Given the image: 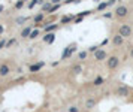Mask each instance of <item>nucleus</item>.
<instances>
[{
    "label": "nucleus",
    "mask_w": 133,
    "mask_h": 112,
    "mask_svg": "<svg viewBox=\"0 0 133 112\" xmlns=\"http://www.w3.org/2000/svg\"><path fill=\"white\" fill-rule=\"evenodd\" d=\"M118 33L121 34L123 37H130L132 36V27L129 24H123L120 27V30H118Z\"/></svg>",
    "instance_id": "1"
},
{
    "label": "nucleus",
    "mask_w": 133,
    "mask_h": 112,
    "mask_svg": "<svg viewBox=\"0 0 133 112\" xmlns=\"http://www.w3.org/2000/svg\"><path fill=\"white\" fill-rule=\"evenodd\" d=\"M106 64H108V69H117L118 67V64H120V60H118V57H115V55H112V57H109L108 60H106Z\"/></svg>",
    "instance_id": "2"
},
{
    "label": "nucleus",
    "mask_w": 133,
    "mask_h": 112,
    "mask_svg": "<svg viewBox=\"0 0 133 112\" xmlns=\"http://www.w3.org/2000/svg\"><path fill=\"white\" fill-rule=\"evenodd\" d=\"M76 49V45L75 44H72V45H69V46H66L64 48V51H63V55H61V60H66V58H69L70 55H72V52Z\"/></svg>",
    "instance_id": "3"
},
{
    "label": "nucleus",
    "mask_w": 133,
    "mask_h": 112,
    "mask_svg": "<svg viewBox=\"0 0 133 112\" xmlns=\"http://www.w3.org/2000/svg\"><path fill=\"white\" fill-rule=\"evenodd\" d=\"M129 14V9H127V6H118L117 9H115V15L118 16V18H124Z\"/></svg>",
    "instance_id": "4"
},
{
    "label": "nucleus",
    "mask_w": 133,
    "mask_h": 112,
    "mask_svg": "<svg viewBox=\"0 0 133 112\" xmlns=\"http://www.w3.org/2000/svg\"><path fill=\"white\" fill-rule=\"evenodd\" d=\"M129 87H126V85H120V87L117 88V96H121V97H127L129 96Z\"/></svg>",
    "instance_id": "5"
},
{
    "label": "nucleus",
    "mask_w": 133,
    "mask_h": 112,
    "mask_svg": "<svg viewBox=\"0 0 133 112\" xmlns=\"http://www.w3.org/2000/svg\"><path fill=\"white\" fill-rule=\"evenodd\" d=\"M94 58L97 60V61H102V60H106V51L105 49H97L94 52Z\"/></svg>",
    "instance_id": "6"
},
{
    "label": "nucleus",
    "mask_w": 133,
    "mask_h": 112,
    "mask_svg": "<svg viewBox=\"0 0 133 112\" xmlns=\"http://www.w3.org/2000/svg\"><path fill=\"white\" fill-rule=\"evenodd\" d=\"M54 40H55V34L54 33H47L45 36H43V42H47V44H52Z\"/></svg>",
    "instance_id": "7"
},
{
    "label": "nucleus",
    "mask_w": 133,
    "mask_h": 112,
    "mask_svg": "<svg viewBox=\"0 0 133 112\" xmlns=\"http://www.w3.org/2000/svg\"><path fill=\"white\" fill-rule=\"evenodd\" d=\"M9 72H11V67L8 64H2L0 66V76H6Z\"/></svg>",
    "instance_id": "8"
},
{
    "label": "nucleus",
    "mask_w": 133,
    "mask_h": 112,
    "mask_svg": "<svg viewBox=\"0 0 133 112\" xmlns=\"http://www.w3.org/2000/svg\"><path fill=\"white\" fill-rule=\"evenodd\" d=\"M123 40H124V37L121 36V34H120V33L117 34V36H114V39H112V42H114V45H117V46L123 44Z\"/></svg>",
    "instance_id": "9"
},
{
    "label": "nucleus",
    "mask_w": 133,
    "mask_h": 112,
    "mask_svg": "<svg viewBox=\"0 0 133 112\" xmlns=\"http://www.w3.org/2000/svg\"><path fill=\"white\" fill-rule=\"evenodd\" d=\"M45 66V63H38V64H33V66H30V72H38V70H40V69Z\"/></svg>",
    "instance_id": "10"
},
{
    "label": "nucleus",
    "mask_w": 133,
    "mask_h": 112,
    "mask_svg": "<svg viewBox=\"0 0 133 112\" xmlns=\"http://www.w3.org/2000/svg\"><path fill=\"white\" fill-rule=\"evenodd\" d=\"M57 27H58L57 24H49V25H45V33H51V31H54Z\"/></svg>",
    "instance_id": "11"
},
{
    "label": "nucleus",
    "mask_w": 133,
    "mask_h": 112,
    "mask_svg": "<svg viewBox=\"0 0 133 112\" xmlns=\"http://www.w3.org/2000/svg\"><path fill=\"white\" fill-rule=\"evenodd\" d=\"M72 72H73L75 75H79V73L82 72V66H81V64H75V66L72 67Z\"/></svg>",
    "instance_id": "12"
},
{
    "label": "nucleus",
    "mask_w": 133,
    "mask_h": 112,
    "mask_svg": "<svg viewBox=\"0 0 133 112\" xmlns=\"http://www.w3.org/2000/svg\"><path fill=\"white\" fill-rule=\"evenodd\" d=\"M30 33H31V29H30V27H25V29L21 31V36H23V37H30Z\"/></svg>",
    "instance_id": "13"
},
{
    "label": "nucleus",
    "mask_w": 133,
    "mask_h": 112,
    "mask_svg": "<svg viewBox=\"0 0 133 112\" xmlns=\"http://www.w3.org/2000/svg\"><path fill=\"white\" fill-rule=\"evenodd\" d=\"M85 106H87L88 109H91V108H94V106H96V100H94V99H90V100H87V103H85Z\"/></svg>",
    "instance_id": "14"
},
{
    "label": "nucleus",
    "mask_w": 133,
    "mask_h": 112,
    "mask_svg": "<svg viewBox=\"0 0 133 112\" xmlns=\"http://www.w3.org/2000/svg\"><path fill=\"white\" fill-rule=\"evenodd\" d=\"M51 9H52V6H51V3H43V6H42V11H43V12L47 11V12L49 14V12H51Z\"/></svg>",
    "instance_id": "15"
},
{
    "label": "nucleus",
    "mask_w": 133,
    "mask_h": 112,
    "mask_svg": "<svg viewBox=\"0 0 133 112\" xmlns=\"http://www.w3.org/2000/svg\"><path fill=\"white\" fill-rule=\"evenodd\" d=\"M94 85H96V87H99V85H102L103 84V78H102V76H97V78L94 79V82H93Z\"/></svg>",
    "instance_id": "16"
},
{
    "label": "nucleus",
    "mask_w": 133,
    "mask_h": 112,
    "mask_svg": "<svg viewBox=\"0 0 133 112\" xmlns=\"http://www.w3.org/2000/svg\"><path fill=\"white\" fill-rule=\"evenodd\" d=\"M109 5H108V2H103V3H100L99 6H97V11H103V9H106Z\"/></svg>",
    "instance_id": "17"
},
{
    "label": "nucleus",
    "mask_w": 133,
    "mask_h": 112,
    "mask_svg": "<svg viewBox=\"0 0 133 112\" xmlns=\"http://www.w3.org/2000/svg\"><path fill=\"white\" fill-rule=\"evenodd\" d=\"M42 2H43V0H31V2L29 3V7H30V9H33V7H34V5L42 3Z\"/></svg>",
    "instance_id": "18"
},
{
    "label": "nucleus",
    "mask_w": 133,
    "mask_h": 112,
    "mask_svg": "<svg viewBox=\"0 0 133 112\" xmlns=\"http://www.w3.org/2000/svg\"><path fill=\"white\" fill-rule=\"evenodd\" d=\"M42 20H43V14H38V15L33 18V21H34V22H40Z\"/></svg>",
    "instance_id": "19"
},
{
    "label": "nucleus",
    "mask_w": 133,
    "mask_h": 112,
    "mask_svg": "<svg viewBox=\"0 0 133 112\" xmlns=\"http://www.w3.org/2000/svg\"><path fill=\"white\" fill-rule=\"evenodd\" d=\"M70 20H72V16H63L60 21V24H66V22H70Z\"/></svg>",
    "instance_id": "20"
},
{
    "label": "nucleus",
    "mask_w": 133,
    "mask_h": 112,
    "mask_svg": "<svg viewBox=\"0 0 133 112\" xmlns=\"http://www.w3.org/2000/svg\"><path fill=\"white\" fill-rule=\"evenodd\" d=\"M39 36V30L36 29V30H31V33H30V37L31 39H34V37H38Z\"/></svg>",
    "instance_id": "21"
},
{
    "label": "nucleus",
    "mask_w": 133,
    "mask_h": 112,
    "mask_svg": "<svg viewBox=\"0 0 133 112\" xmlns=\"http://www.w3.org/2000/svg\"><path fill=\"white\" fill-rule=\"evenodd\" d=\"M91 12H93V11H84L82 14H79L78 16H79V18H84V16H87V15H90Z\"/></svg>",
    "instance_id": "22"
},
{
    "label": "nucleus",
    "mask_w": 133,
    "mask_h": 112,
    "mask_svg": "<svg viewBox=\"0 0 133 112\" xmlns=\"http://www.w3.org/2000/svg\"><path fill=\"white\" fill-rule=\"evenodd\" d=\"M99 48H100V46H97V45H91L90 48H88V51H90V52H96Z\"/></svg>",
    "instance_id": "23"
},
{
    "label": "nucleus",
    "mask_w": 133,
    "mask_h": 112,
    "mask_svg": "<svg viewBox=\"0 0 133 112\" xmlns=\"http://www.w3.org/2000/svg\"><path fill=\"white\" fill-rule=\"evenodd\" d=\"M23 5H24V0H18V2L15 3V7H16V9H20V7H23Z\"/></svg>",
    "instance_id": "24"
},
{
    "label": "nucleus",
    "mask_w": 133,
    "mask_h": 112,
    "mask_svg": "<svg viewBox=\"0 0 133 112\" xmlns=\"http://www.w3.org/2000/svg\"><path fill=\"white\" fill-rule=\"evenodd\" d=\"M78 57H79V60H84L87 57V52H85V51H81V52L78 54Z\"/></svg>",
    "instance_id": "25"
},
{
    "label": "nucleus",
    "mask_w": 133,
    "mask_h": 112,
    "mask_svg": "<svg viewBox=\"0 0 133 112\" xmlns=\"http://www.w3.org/2000/svg\"><path fill=\"white\" fill-rule=\"evenodd\" d=\"M15 44H16V40H15V39H11V40L6 44V46H8V48H11V46H12V45H15Z\"/></svg>",
    "instance_id": "26"
},
{
    "label": "nucleus",
    "mask_w": 133,
    "mask_h": 112,
    "mask_svg": "<svg viewBox=\"0 0 133 112\" xmlns=\"http://www.w3.org/2000/svg\"><path fill=\"white\" fill-rule=\"evenodd\" d=\"M16 22H18V24H24L25 22V18H21V16H20V18H16Z\"/></svg>",
    "instance_id": "27"
},
{
    "label": "nucleus",
    "mask_w": 133,
    "mask_h": 112,
    "mask_svg": "<svg viewBox=\"0 0 133 112\" xmlns=\"http://www.w3.org/2000/svg\"><path fill=\"white\" fill-rule=\"evenodd\" d=\"M108 42H109V39H103V40L100 42V46H105V45H108Z\"/></svg>",
    "instance_id": "28"
},
{
    "label": "nucleus",
    "mask_w": 133,
    "mask_h": 112,
    "mask_svg": "<svg viewBox=\"0 0 133 112\" xmlns=\"http://www.w3.org/2000/svg\"><path fill=\"white\" fill-rule=\"evenodd\" d=\"M58 7H60V3H58V5H54V6H52V9H51V12H55ZM51 12H49V14H51Z\"/></svg>",
    "instance_id": "29"
},
{
    "label": "nucleus",
    "mask_w": 133,
    "mask_h": 112,
    "mask_svg": "<svg viewBox=\"0 0 133 112\" xmlns=\"http://www.w3.org/2000/svg\"><path fill=\"white\" fill-rule=\"evenodd\" d=\"M6 44H8V42H6V40H0V49H2V48H3V46L6 45Z\"/></svg>",
    "instance_id": "30"
},
{
    "label": "nucleus",
    "mask_w": 133,
    "mask_h": 112,
    "mask_svg": "<svg viewBox=\"0 0 133 112\" xmlns=\"http://www.w3.org/2000/svg\"><path fill=\"white\" fill-rule=\"evenodd\" d=\"M69 112H78V108H69Z\"/></svg>",
    "instance_id": "31"
},
{
    "label": "nucleus",
    "mask_w": 133,
    "mask_h": 112,
    "mask_svg": "<svg viewBox=\"0 0 133 112\" xmlns=\"http://www.w3.org/2000/svg\"><path fill=\"white\" fill-rule=\"evenodd\" d=\"M51 2H52V3H54V5H58V3L61 2V0H51Z\"/></svg>",
    "instance_id": "32"
},
{
    "label": "nucleus",
    "mask_w": 133,
    "mask_h": 112,
    "mask_svg": "<svg viewBox=\"0 0 133 112\" xmlns=\"http://www.w3.org/2000/svg\"><path fill=\"white\" fill-rule=\"evenodd\" d=\"M3 31H5V29H3V25H0V34H3Z\"/></svg>",
    "instance_id": "33"
},
{
    "label": "nucleus",
    "mask_w": 133,
    "mask_h": 112,
    "mask_svg": "<svg viewBox=\"0 0 133 112\" xmlns=\"http://www.w3.org/2000/svg\"><path fill=\"white\" fill-rule=\"evenodd\" d=\"M130 57H132V58H133V46H132V48H130Z\"/></svg>",
    "instance_id": "34"
},
{
    "label": "nucleus",
    "mask_w": 133,
    "mask_h": 112,
    "mask_svg": "<svg viewBox=\"0 0 133 112\" xmlns=\"http://www.w3.org/2000/svg\"><path fill=\"white\" fill-rule=\"evenodd\" d=\"M0 12H3V6L2 5H0Z\"/></svg>",
    "instance_id": "35"
},
{
    "label": "nucleus",
    "mask_w": 133,
    "mask_h": 112,
    "mask_svg": "<svg viewBox=\"0 0 133 112\" xmlns=\"http://www.w3.org/2000/svg\"><path fill=\"white\" fill-rule=\"evenodd\" d=\"M94 2H97V0H94Z\"/></svg>",
    "instance_id": "36"
},
{
    "label": "nucleus",
    "mask_w": 133,
    "mask_h": 112,
    "mask_svg": "<svg viewBox=\"0 0 133 112\" xmlns=\"http://www.w3.org/2000/svg\"><path fill=\"white\" fill-rule=\"evenodd\" d=\"M24 2H25V0H24Z\"/></svg>",
    "instance_id": "37"
}]
</instances>
